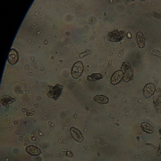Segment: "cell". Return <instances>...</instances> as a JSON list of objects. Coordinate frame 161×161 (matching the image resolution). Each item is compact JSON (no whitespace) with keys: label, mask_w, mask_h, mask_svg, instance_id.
<instances>
[{"label":"cell","mask_w":161,"mask_h":161,"mask_svg":"<svg viewBox=\"0 0 161 161\" xmlns=\"http://www.w3.org/2000/svg\"><path fill=\"white\" fill-rule=\"evenodd\" d=\"M124 76V74L122 71H117L115 72L111 77L110 82L112 85H116L118 84L121 81Z\"/></svg>","instance_id":"8992f818"},{"label":"cell","mask_w":161,"mask_h":161,"mask_svg":"<svg viewBox=\"0 0 161 161\" xmlns=\"http://www.w3.org/2000/svg\"><path fill=\"white\" fill-rule=\"evenodd\" d=\"M19 60V53L14 48L11 49L8 55L7 61L10 64L13 65L17 63Z\"/></svg>","instance_id":"5b68a950"},{"label":"cell","mask_w":161,"mask_h":161,"mask_svg":"<svg viewBox=\"0 0 161 161\" xmlns=\"http://www.w3.org/2000/svg\"><path fill=\"white\" fill-rule=\"evenodd\" d=\"M126 36V32L124 31H119L118 29H115L109 32L107 38L110 41L118 42L124 38Z\"/></svg>","instance_id":"7a4b0ae2"},{"label":"cell","mask_w":161,"mask_h":161,"mask_svg":"<svg viewBox=\"0 0 161 161\" xmlns=\"http://www.w3.org/2000/svg\"><path fill=\"white\" fill-rule=\"evenodd\" d=\"M155 86L153 83H148L144 88L143 93L144 96L146 97H150L154 94L155 91Z\"/></svg>","instance_id":"ba28073f"},{"label":"cell","mask_w":161,"mask_h":161,"mask_svg":"<svg viewBox=\"0 0 161 161\" xmlns=\"http://www.w3.org/2000/svg\"><path fill=\"white\" fill-rule=\"evenodd\" d=\"M15 101V99L13 98L10 97L9 96H7V95H5V96H3L1 98V102L3 106H7L9 105V104H11Z\"/></svg>","instance_id":"7c38bea8"},{"label":"cell","mask_w":161,"mask_h":161,"mask_svg":"<svg viewBox=\"0 0 161 161\" xmlns=\"http://www.w3.org/2000/svg\"><path fill=\"white\" fill-rule=\"evenodd\" d=\"M152 54L161 59V52L158 50H154L153 51H152Z\"/></svg>","instance_id":"9a60e30c"},{"label":"cell","mask_w":161,"mask_h":161,"mask_svg":"<svg viewBox=\"0 0 161 161\" xmlns=\"http://www.w3.org/2000/svg\"><path fill=\"white\" fill-rule=\"evenodd\" d=\"M94 100L95 102L101 104H107L109 102V99L108 97L104 95H97L95 96L94 98Z\"/></svg>","instance_id":"4fadbf2b"},{"label":"cell","mask_w":161,"mask_h":161,"mask_svg":"<svg viewBox=\"0 0 161 161\" xmlns=\"http://www.w3.org/2000/svg\"><path fill=\"white\" fill-rule=\"evenodd\" d=\"M70 132L72 137L76 141L79 142H81L83 141V136L81 132L79 131V129L74 127H72L70 129Z\"/></svg>","instance_id":"52a82bcc"},{"label":"cell","mask_w":161,"mask_h":161,"mask_svg":"<svg viewBox=\"0 0 161 161\" xmlns=\"http://www.w3.org/2000/svg\"><path fill=\"white\" fill-rule=\"evenodd\" d=\"M121 69L124 74L123 80L125 82L129 81L133 76V68L131 67V65L129 63L124 62L123 63Z\"/></svg>","instance_id":"277c9868"},{"label":"cell","mask_w":161,"mask_h":161,"mask_svg":"<svg viewBox=\"0 0 161 161\" xmlns=\"http://www.w3.org/2000/svg\"><path fill=\"white\" fill-rule=\"evenodd\" d=\"M63 87L59 84H56L54 86H48L47 88V95L54 100H57L61 95Z\"/></svg>","instance_id":"6da1fadb"},{"label":"cell","mask_w":161,"mask_h":161,"mask_svg":"<svg viewBox=\"0 0 161 161\" xmlns=\"http://www.w3.org/2000/svg\"><path fill=\"white\" fill-rule=\"evenodd\" d=\"M84 69L83 63L80 61H77L73 64L71 69V76L75 79H78L82 74Z\"/></svg>","instance_id":"3957f363"},{"label":"cell","mask_w":161,"mask_h":161,"mask_svg":"<svg viewBox=\"0 0 161 161\" xmlns=\"http://www.w3.org/2000/svg\"><path fill=\"white\" fill-rule=\"evenodd\" d=\"M104 76L101 73H93L92 74L88 75L87 77V80L90 82H94L97 80H100L103 79Z\"/></svg>","instance_id":"8fae6325"},{"label":"cell","mask_w":161,"mask_h":161,"mask_svg":"<svg viewBox=\"0 0 161 161\" xmlns=\"http://www.w3.org/2000/svg\"><path fill=\"white\" fill-rule=\"evenodd\" d=\"M141 128L142 129L143 131L148 134H151L154 131L153 127L148 123H146V122L142 123Z\"/></svg>","instance_id":"5bb4252c"},{"label":"cell","mask_w":161,"mask_h":161,"mask_svg":"<svg viewBox=\"0 0 161 161\" xmlns=\"http://www.w3.org/2000/svg\"><path fill=\"white\" fill-rule=\"evenodd\" d=\"M136 41L138 46L140 48H144L145 46L146 38L142 33L139 32L137 34Z\"/></svg>","instance_id":"9c48e42d"},{"label":"cell","mask_w":161,"mask_h":161,"mask_svg":"<svg viewBox=\"0 0 161 161\" xmlns=\"http://www.w3.org/2000/svg\"><path fill=\"white\" fill-rule=\"evenodd\" d=\"M27 152L32 156H38L41 154V151L38 148L34 146H29L26 148Z\"/></svg>","instance_id":"30bf717a"}]
</instances>
